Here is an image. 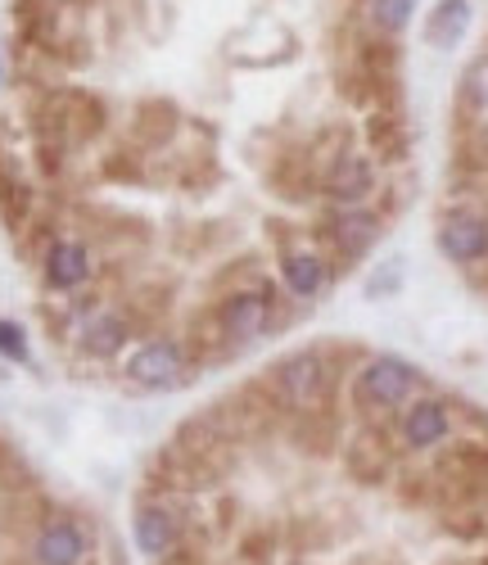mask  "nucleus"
Wrapping results in <instances>:
<instances>
[{
	"instance_id": "obj_1",
	"label": "nucleus",
	"mask_w": 488,
	"mask_h": 565,
	"mask_svg": "<svg viewBox=\"0 0 488 565\" xmlns=\"http://www.w3.org/2000/svg\"><path fill=\"white\" fill-rule=\"evenodd\" d=\"M267 390L276 394V403L295 407V412H312L326 394V358L321 353H295L280 366H272Z\"/></svg>"
},
{
	"instance_id": "obj_2",
	"label": "nucleus",
	"mask_w": 488,
	"mask_h": 565,
	"mask_svg": "<svg viewBox=\"0 0 488 565\" xmlns=\"http://www.w3.org/2000/svg\"><path fill=\"white\" fill-rule=\"evenodd\" d=\"M412 390H416V371L407 362H399V358H375L358 375V403L375 407V412L380 407H399Z\"/></svg>"
},
{
	"instance_id": "obj_3",
	"label": "nucleus",
	"mask_w": 488,
	"mask_h": 565,
	"mask_svg": "<svg viewBox=\"0 0 488 565\" xmlns=\"http://www.w3.org/2000/svg\"><path fill=\"white\" fill-rule=\"evenodd\" d=\"M321 191L335 200V204H358L375 191V163L367 154H353V150H339L330 159V168L321 172Z\"/></svg>"
},
{
	"instance_id": "obj_4",
	"label": "nucleus",
	"mask_w": 488,
	"mask_h": 565,
	"mask_svg": "<svg viewBox=\"0 0 488 565\" xmlns=\"http://www.w3.org/2000/svg\"><path fill=\"white\" fill-rule=\"evenodd\" d=\"M267 312H272V303L263 290H240L218 308V335L226 344H250L254 335H263Z\"/></svg>"
},
{
	"instance_id": "obj_5",
	"label": "nucleus",
	"mask_w": 488,
	"mask_h": 565,
	"mask_svg": "<svg viewBox=\"0 0 488 565\" xmlns=\"http://www.w3.org/2000/svg\"><path fill=\"white\" fill-rule=\"evenodd\" d=\"M181 371H185L181 344H172V340H150L145 349L131 353L127 381H136V385H145V390H168V385L181 381Z\"/></svg>"
},
{
	"instance_id": "obj_6",
	"label": "nucleus",
	"mask_w": 488,
	"mask_h": 565,
	"mask_svg": "<svg viewBox=\"0 0 488 565\" xmlns=\"http://www.w3.org/2000/svg\"><path fill=\"white\" fill-rule=\"evenodd\" d=\"M438 245L453 263H479L488 254V217L484 213H448L438 226Z\"/></svg>"
},
{
	"instance_id": "obj_7",
	"label": "nucleus",
	"mask_w": 488,
	"mask_h": 565,
	"mask_svg": "<svg viewBox=\"0 0 488 565\" xmlns=\"http://www.w3.org/2000/svg\"><path fill=\"white\" fill-rule=\"evenodd\" d=\"M326 241L344 254V258H362L375 241H380V217L358 209V204H344V213H335L326 222Z\"/></svg>"
},
{
	"instance_id": "obj_8",
	"label": "nucleus",
	"mask_w": 488,
	"mask_h": 565,
	"mask_svg": "<svg viewBox=\"0 0 488 565\" xmlns=\"http://www.w3.org/2000/svg\"><path fill=\"white\" fill-rule=\"evenodd\" d=\"M86 552V534L73 521H45L36 534V565H77Z\"/></svg>"
},
{
	"instance_id": "obj_9",
	"label": "nucleus",
	"mask_w": 488,
	"mask_h": 565,
	"mask_svg": "<svg viewBox=\"0 0 488 565\" xmlns=\"http://www.w3.org/2000/svg\"><path fill=\"white\" fill-rule=\"evenodd\" d=\"M131 534H136V547L145 556H168L177 547V539H181V525H177V515L168 507H145L136 515V530Z\"/></svg>"
},
{
	"instance_id": "obj_10",
	"label": "nucleus",
	"mask_w": 488,
	"mask_h": 565,
	"mask_svg": "<svg viewBox=\"0 0 488 565\" xmlns=\"http://www.w3.org/2000/svg\"><path fill=\"white\" fill-rule=\"evenodd\" d=\"M444 435H448V407H444V403H416V407L403 416V444L416 448V452L434 448Z\"/></svg>"
},
{
	"instance_id": "obj_11",
	"label": "nucleus",
	"mask_w": 488,
	"mask_h": 565,
	"mask_svg": "<svg viewBox=\"0 0 488 565\" xmlns=\"http://www.w3.org/2000/svg\"><path fill=\"white\" fill-rule=\"evenodd\" d=\"M45 276H51L55 290H77L91 276V254L77 241H60V245H51V254H45Z\"/></svg>"
},
{
	"instance_id": "obj_12",
	"label": "nucleus",
	"mask_w": 488,
	"mask_h": 565,
	"mask_svg": "<svg viewBox=\"0 0 488 565\" xmlns=\"http://www.w3.org/2000/svg\"><path fill=\"white\" fill-rule=\"evenodd\" d=\"M280 276H285V286H289L295 299H312V295L326 290V263L317 254H308V249H289L280 258Z\"/></svg>"
},
{
	"instance_id": "obj_13",
	"label": "nucleus",
	"mask_w": 488,
	"mask_h": 565,
	"mask_svg": "<svg viewBox=\"0 0 488 565\" xmlns=\"http://www.w3.org/2000/svg\"><path fill=\"white\" fill-rule=\"evenodd\" d=\"M127 335H131V321H127L123 312H114V308H100V312H91L82 340H86L91 353L109 358V353H118V349L127 344Z\"/></svg>"
},
{
	"instance_id": "obj_14",
	"label": "nucleus",
	"mask_w": 488,
	"mask_h": 565,
	"mask_svg": "<svg viewBox=\"0 0 488 565\" xmlns=\"http://www.w3.org/2000/svg\"><path fill=\"white\" fill-rule=\"evenodd\" d=\"M466 23H470V6H466V0H438L434 14H429V23H425V36L448 51V45L462 41Z\"/></svg>"
},
{
	"instance_id": "obj_15",
	"label": "nucleus",
	"mask_w": 488,
	"mask_h": 565,
	"mask_svg": "<svg viewBox=\"0 0 488 565\" xmlns=\"http://www.w3.org/2000/svg\"><path fill=\"white\" fill-rule=\"evenodd\" d=\"M349 466H353V476L367 480V484H380L384 480V470H389V448L380 444V435H362L349 452Z\"/></svg>"
},
{
	"instance_id": "obj_16",
	"label": "nucleus",
	"mask_w": 488,
	"mask_h": 565,
	"mask_svg": "<svg viewBox=\"0 0 488 565\" xmlns=\"http://www.w3.org/2000/svg\"><path fill=\"white\" fill-rule=\"evenodd\" d=\"M412 10H416V0H371V23H375L384 36H394V32L407 28Z\"/></svg>"
},
{
	"instance_id": "obj_17",
	"label": "nucleus",
	"mask_w": 488,
	"mask_h": 565,
	"mask_svg": "<svg viewBox=\"0 0 488 565\" xmlns=\"http://www.w3.org/2000/svg\"><path fill=\"white\" fill-rule=\"evenodd\" d=\"M371 140H375V150L389 154V159L403 154V127L389 118V114H375V118H371Z\"/></svg>"
},
{
	"instance_id": "obj_18",
	"label": "nucleus",
	"mask_w": 488,
	"mask_h": 565,
	"mask_svg": "<svg viewBox=\"0 0 488 565\" xmlns=\"http://www.w3.org/2000/svg\"><path fill=\"white\" fill-rule=\"evenodd\" d=\"M466 105L470 109H488V55L466 68Z\"/></svg>"
},
{
	"instance_id": "obj_19",
	"label": "nucleus",
	"mask_w": 488,
	"mask_h": 565,
	"mask_svg": "<svg viewBox=\"0 0 488 565\" xmlns=\"http://www.w3.org/2000/svg\"><path fill=\"white\" fill-rule=\"evenodd\" d=\"M0 353H6V358H28V344H23V331H19V326H10V321H0Z\"/></svg>"
}]
</instances>
